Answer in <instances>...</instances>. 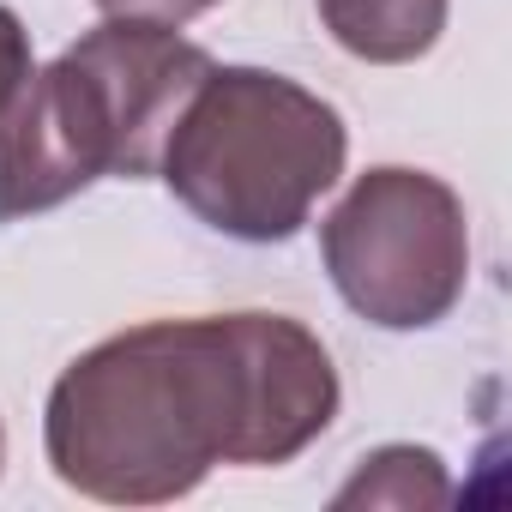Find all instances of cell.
<instances>
[{
    "label": "cell",
    "mask_w": 512,
    "mask_h": 512,
    "mask_svg": "<svg viewBox=\"0 0 512 512\" xmlns=\"http://www.w3.org/2000/svg\"><path fill=\"white\" fill-rule=\"evenodd\" d=\"M332 350L290 314L127 326L61 368L49 470L103 506H169L217 464H290L338 422Z\"/></svg>",
    "instance_id": "obj_1"
},
{
    "label": "cell",
    "mask_w": 512,
    "mask_h": 512,
    "mask_svg": "<svg viewBox=\"0 0 512 512\" xmlns=\"http://www.w3.org/2000/svg\"><path fill=\"white\" fill-rule=\"evenodd\" d=\"M211 55L169 25L103 19L0 109V223L67 205L91 181L157 175L163 139Z\"/></svg>",
    "instance_id": "obj_2"
},
{
    "label": "cell",
    "mask_w": 512,
    "mask_h": 512,
    "mask_svg": "<svg viewBox=\"0 0 512 512\" xmlns=\"http://www.w3.org/2000/svg\"><path fill=\"white\" fill-rule=\"evenodd\" d=\"M344 115L290 73L217 67L175 115L157 181L217 235L272 247L302 235L314 205L344 181Z\"/></svg>",
    "instance_id": "obj_3"
},
{
    "label": "cell",
    "mask_w": 512,
    "mask_h": 512,
    "mask_svg": "<svg viewBox=\"0 0 512 512\" xmlns=\"http://www.w3.org/2000/svg\"><path fill=\"white\" fill-rule=\"evenodd\" d=\"M320 260L350 314L380 332H428L470 284L464 199L428 169L380 163L326 211Z\"/></svg>",
    "instance_id": "obj_4"
},
{
    "label": "cell",
    "mask_w": 512,
    "mask_h": 512,
    "mask_svg": "<svg viewBox=\"0 0 512 512\" xmlns=\"http://www.w3.org/2000/svg\"><path fill=\"white\" fill-rule=\"evenodd\" d=\"M452 0H320L332 43L368 67H410L446 31Z\"/></svg>",
    "instance_id": "obj_5"
},
{
    "label": "cell",
    "mask_w": 512,
    "mask_h": 512,
    "mask_svg": "<svg viewBox=\"0 0 512 512\" xmlns=\"http://www.w3.org/2000/svg\"><path fill=\"white\" fill-rule=\"evenodd\" d=\"M446 506L452 482L440 452L428 446H380L362 458V470L338 488V506Z\"/></svg>",
    "instance_id": "obj_6"
},
{
    "label": "cell",
    "mask_w": 512,
    "mask_h": 512,
    "mask_svg": "<svg viewBox=\"0 0 512 512\" xmlns=\"http://www.w3.org/2000/svg\"><path fill=\"white\" fill-rule=\"evenodd\" d=\"M31 73H37V61H31V31H25V19H19L13 7H0V109L19 97V85H25Z\"/></svg>",
    "instance_id": "obj_7"
},
{
    "label": "cell",
    "mask_w": 512,
    "mask_h": 512,
    "mask_svg": "<svg viewBox=\"0 0 512 512\" xmlns=\"http://www.w3.org/2000/svg\"><path fill=\"white\" fill-rule=\"evenodd\" d=\"M91 7H97L103 19H145V25H169V31H181L187 19L211 13L217 0H91Z\"/></svg>",
    "instance_id": "obj_8"
},
{
    "label": "cell",
    "mask_w": 512,
    "mask_h": 512,
    "mask_svg": "<svg viewBox=\"0 0 512 512\" xmlns=\"http://www.w3.org/2000/svg\"><path fill=\"white\" fill-rule=\"evenodd\" d=\"M0 470H7V422H0Z\"/></svg>",
    "instance_id": "obj_9"
}]
</instances>
